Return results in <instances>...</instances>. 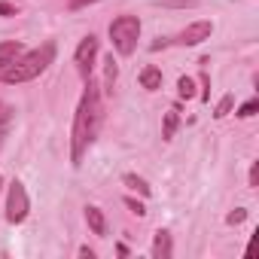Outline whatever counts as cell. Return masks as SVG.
<instances>
[{
	"label": "cell",
	"instance_id": "1",
	"mask_svg": "<svg viewBox=\"0 0 259 259\" xmlns=\"http://www.w3.org/2000/svg\"><path fill=\"white\" fill-rule=\"evenodd\" d=\"M101 119H104V107H101V89L98 82L89 76L85 79V92H82V101L76 107V116H73V147H70V159L73 165L82 162V153L85 147L98 138V128H101Z\"/></svg>",
	"mask_w": 259,
	"mask_h": 259
},
{
	"label": "cell",
	"instance_id": "2",
	"mask_svg": "<svg viewBox=\"0 0 259 259\" xmlns=\"http://www.w3.org/2000/svg\"><path fill=\"white\" fill-rule=\"evenodd\" d=\"M55 58V43H43L40 49L28 52V55H19L7 70H0V82L7 85H16V82H28L34 76H40Z\"/></svg>",
	"mask_w": 259,
	"mask_h": 259
},
{
	"label": "cell",
	"instance_id": "3",
	"mask_svg": "<svg viewBox=\"0 0 259 259\" xmlns=\"http://www.w3.org/2000/svg\"><path fill=\"white\" fill-rule=\"evenodd\" d=\"M110 40L119 55H132L141 40V19L138 16H119L110 22Z\"/></svg>",
	"mask_w": 259,
	"mask_h": 259
},
{
	"label": "cell",
	"instance_id": "4",
	"mask_svg": "<svg viewBox=\"0 0 259 259\" xmlns=\"http://www.w3.org/2000/svg\"><path fill=\"white\" fill-rule=\"evenodd\" d=\"M95 58H98V37H95V34H89V37H82V43H79V46H76V52H73V64H76V73H79L82 79H89V76H92Z\"/></svg>",
	"mask_w": 259,
	"mask_h": 259
},
{
	"label": "cell",
	"instance_id": "5",
	"mask_svg": "<svg viewBox=\"0 0 259 259\" xmlns=\"http://www.w3.org/2000/svg\"><path fill=\"white\" fill-rule=\"evenodd\" d=\"M28 210H31V201H28L25 183L13 180V186H10V198H7V220H10V223H25Z\"/></svg>",
	"mask_w": 259,
	"mask_h": 259
},
{
	"label": "cell",
	"instance_id": "6",
	"mask_svg": "<svg viewBox=\"0 0 259 259\" xmlns=\"http://www.w3.org/2000/svg\"><path fill=\"white\" fill-rule=\"evenodd\" d=\"M210 34H213V25L210 22H192L189 28H183L177 34V43L180 46H198V43L210 40Z\"/></svg>",
	"mask_w": 259,
	"mask_h": 259
},
{
	"label": "cell",
	"instance_id": "7",
	"mask_svg": "<svg viewBox=\"0 0 259 259\" xmlns=\"http://www.w3.org/2000/svg\"><path fill=\"white\" fill-rule=\"evenodd\" d=\"M85 223H89V229L95 232V235H107V217H104V210L101 207H95V204H89L85 207Z\"/></svg>",
	"mask_w": 259,
	"mask_h": 259
},
{
	"label": "cell",
	"instance_id": "8",
	"mask_svg": "<svg viewBox=\"0 0 259 259\" xmlns=\"http://www.w3.org/2000/svg\"><path fill=\"white\" fill-rule=\"evenodd\" d=\"M25 52V46L19 40H10V43H0V70H7L19 55Z\"/></svg>",
	"mask_w": 259,
	"mask_h": 259
},
{
	"label": "cell",
	"instance_id": "9",
	"mask_svg": "<svg viewBox=\"0 0 259 259\" xmlns=\"http://www.w3.org/2000/svg\"><path fill=\"white\" fill-rule=\"evenodd\" d=\"M141 85H144L147 92H159V89H162V70H159L156 64H147V67L141 70Z\"/></svg>",
	"mask_w": 259,
	"mask_h": 259
},
{
	"label": "cell",
	"instance_id": "10",
	"mask_svg": "<svg viewBox=\"0 0 259 259\" xmlns=\"http://www.w3.org/2000/svg\"><path fill=\"white\" fill-rule=\"evenodd\" d=\"M171 253H174V250H171V235L159 229V232H156V241H153V256H156V259H171Z\"/></svg>",
	"mask_w": 259,
	"mask_h": 259
},
{
	"label": "cell",
	"instance_id": "11",
	"mask_svg": "<svg viewBox=\"0 0 259 259\" xmlns=\"http://www.w3.org/2000/svg\"><path fill=\"white\" fill-rule=\"evenodd\" d=\"M116 76H119V67H116L113 55H107V58H104V89H107V92H113Z\"/></svg>",
	"mask_w": 259,
	"mask_h": 259
},
{
	"label": "cell",
	"instance_id": "12",
	"mask_svg": "<svg viewBox=\"0 0 259 259\" xmlns=\"http://www.w3.org/2000/svg\"><path fill=\"white\" fill-rule=\"evenodd\" d=\"M122 183H125L128 189L141 192V195H150V192H153V189H150V183H147L144 177H138V174H125V177H122Z\"/></svg>",
	"mask_w": 259,
	"mask_h": 259
},
{
	"label": "cell",
	"instance_id": "13",
	"mask_svg": "<svg viewBox=\"0 0 259 259\" xmlns=\"http://www.w3.org/2000/svg\"><path fill=\"white\" fill-rule=\"evenodd\" d=\"M177 125H180V116H177V110H168V113H165V125H162V138H165V141H171V138H174Z\"/></svg>",
	"mask_w": 259,
	"mask_h": 259
},
{
	"label": "cell",
	"instance_id": "14",
	"mask_svg": "<svg viewBox=\"0 0 259 259\" xmlns=\"http://www.w3.org/2000/svg\"><path fill=\"white\" fill-rule=\"evenodd\" d=\"M177 92H180V98L189 101V98H195V82H192L189 76H180V79H177Z\"/></svg>",
	"mask_w": 259,
	"mask_h": 259
},
{
	"label": "cell",
	"instance_id": "15",
	"mask_svg": "<svg viewBox=\"0 0 259 259\" xmlns=\"http://www.w3.org/2000/svg\"><path fill=\"white\" fill-rule=\"evenodd\" d=\"M232 107H235V95H226V98H223V101L217 104L213 116H217V119H223V116H229V110H232Z\"/></svg>",
	"mask_w": 259,
	"mask_h": 259
},
{
	"label": "cell",
	"instance_id": "16",
	"mask_svg": "<svg viewBox=\"0 0 259 259\" xmlns=\"http://www.w3.org/2000/svg\"><path fill=\"white\" fill-rule=\"evenodd\" d=\"M256 110H259V101L253 98V101H247V104H241V110H238V116H241V119H250V116H253Z\"/></svg>",
	"mask_w": 259,
	"mask_h": 259
},
{
	"label": "cell",
	"instance_id": "17",
	"mask_svg": "<svg viewBox=\"0 0 259 259\" xmlns=\"http://www.w3.org/2000/svg\"><path fill=\"white\" fill-rule=\"evenodd\" d=\"M244 220H247V210H244V207H235V210L226 217V223H229V226H238V223H244Z\"/></svg>",
	"mask_w": 259,
	"mask_h": 259
},
{
	"label": "cell",
	"instance_id": "18",
	"mask_svg": "<svg viewBox=\"0 0 259 259\" xmlns=\"http://www.w3.org/2000/svg\"><path fill=\"white\" fill-rule=\"evenodd\" d=\"M125 204L132 207V213H138V217H144L147 213V207H144V201H138V198H125Z\"/></svg>",
	"mask_w": 259,
	"mask_h": 259
},
{
	"label": "cell",
	"instance_id": "19",
	"mask_svg": "<svg viewBox=\"0 0 259 259\" xmlns=\"http://www.w3.org/2000/svg\"><path fill=\"white\" fill-rule=\"evenodd\" d=\"M13 119V107L10 104H4V101H0V125H7Z\"/></svg>",
	"mask_w": 259,
	"mask_h": 259
},
{
	"label": "cell",
	"instance_id": "20",
	"mask_svg": "<svg viewBox=\"0 0 259 259\" xmlns=\"http://www.w3.org/2000/svg\"><path fill=\"white\" fill-rule=\"evenodd\" d=\"M19 10L13 7V4H7V0H0V16H16Z\"/></svg>",
	"mask_w": 259,
	"mask_h": 259
},
{
	"label": "cell",
	"instance_id": "21",
	"mask_svg": "<svg viewBox=\"0 0 259 259\" xmlns=\"http://www.w3.org/2000/svg\"><path fill=\"white\" fill-rule=\"evenodd\" d=\"M201 85H204L201 98H204V101H210V76H207V73H201Z\"/></svg>",
	"mask_w": 259,
	"mask_h": 259
},
{
	"label": "cell",
	"instance_id": "22",
	"mask_svg": "<svg viewBox=\"0 0 259 259\" xmlns=\"http://www.w3.org/2000/svg\"><path fill=\"white\" fill-rule=\"evenodd\" d=\"M250 186H259V162L250 165Z\"/></svg>",
	"mask_w": 259,
	"mask_h": 259
},
{
	"label": "cell",
	"instance_id": "23",
	"mask_svg": "<svg viewBox=\"0 0 259 259\" xmlns=\"http://www.w3.org/2000/svg\"><path fill=\"white\" fill-rule=\"evenodd\" d=\"M89 4H95V0H70V10H79V7H89Z\"/></svg>",
	"mask_w": 259,
	"mask_h": 259
},
{
	"label": "cell",
	"instance_id": "24",
	"mask_svg": "<svg viewBox=\"0 0 259 259\" xmlns=\"http://www.w3.org/2000/svg\"><path fill=\"white\" fill-rule=\"evenodd\" d=\"M79 256H85V259H92V256H95V250H92V247H79Z\"/></svg>",
	"mask_w": 259,
	"mask_h": 259
},
{
	"label": "cell",
	"instance_id": "25",
	"mask_svg": "<svg viewBox=\"0 0 259 259\" xmlns=\"http://www.w3.org/2000/svg\"><path fill=\"white\" fill-rule=\"evenodd\" d=\"M0 147H4V135H0Z\"/></svg>",
	"mask_w": 259,
	"mask_h": 259
}]
</instances>
